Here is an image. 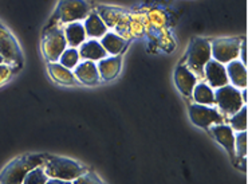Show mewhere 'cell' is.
I'll return each instance as SVG.
<instances>
[{
  "label": "cell",
  "instance_id": "7402d4cb",
  "mask_svg": "<svg viewBox=\"0 0 248 184\" xmlns=\"http://www.w3.org/2000/svg\"><path fill=\"white\" fill-rule=\"evenodd\" d=\"M99 17H102L105 24L108 26V29H116L118 23L122 20V17H125V14L121 10L117 8H108V7H98Z\"/></svg>",
  "mask_w": 248,
  "mask_h": 184
},
{
  "label": "cell",
  "instance_id": "cb8c5ba5",
  "mask_svg": "<svg viewBox=\"0 0 248 184\" xmlns=\"http://www.w3.org/2000/svg\"><path fill=\"white\" fill-rule=\"evenodd\" d=\"M231 128L237 132L247 131V106L246 105H243L236 113L232 115Z\"/></svg>",
  "mask_w": 248,
  "mask_h": 184
},
{
  "label": "cell",
  "instance_id": "6da1fadb",
  "mask_svg": "<svg viewBox=\"0 0 248 184\" xmlns=\"http://www.w3.org/2000/svg\"><path fill=\"white\" fill-rule=\"evenodd\" d=\"M43 168L48 178H57L73 183L78 178L85 168L77 161L70 160L66 157H59L54 155H43Z\"/></svg>",
  "mask_w": 248,
  "mask_h": 184
},
{
  "label": "cell",
  "instance_id": "83f0119b",
  "mask_svg": "<svg viewBox=\"0 0 248 184\" xmlns=\"http://www.w3.org/2000/svg\"><path fill=\"white\" fill-rule=\"evenodd\" d=\"M145 22L139 17H130L129 19V34L134 36H140L144 34Z\"/></svg>",
  "mask_w": 248,
  "mask_h": 184
},
{
  "label": "cell",
  "instance_id": "9a60e30c",
  "mask_svg": "<svg viewBox=\"0 0 248 184\" xmlns=\"http://www.w3.org/2000/svg\"><path fill=\"white\" fill-rule=\"evenodd\" d=\"M122 59L120 55H111L110 58L99 59L97 69H98L99 78L104 81H110L116 78L121 70Z\"/></svg>",
  "mask_w": 248,
  "mask_h": 184
},
{
  "label": "cell",
  "instance_id": "4316f807",
  "mask_svg": "<svg viewBox=\"0 0 248 184\" xmlns=\"http://www.w3.org/2000/svg\"><path fill=\"white\" fill-rule=\"evenodd\" d=\"M148 22L156 29H162L167 24V15L161 11V10H152V11L146 15Z\"/></svg>",
  "mask_w": 248,
  "mask_h": 184
},
{
  "label": "cell",
  "instance_id": "d4e9b609",
  "mask_svg": "<svg viewBox=\"0 0 248 184\" xmlns=\"http://www.w3.org/2000/svg\"><path fill=\"white\" fill-rule=\"evenodd\" d=\"M47 180H48V176H47L45 168H43V166H39V167H35L34 169H31V171L26 175L23 183L24 184H46Z\"/></svg>",
  "mask_w": 248,
  "mask_h": 184
},
{
  "label": "cell",
  "instance_id": "603a6c76",
  "mask_svg": "<svg viewBox=\"0 0 248 184\" xmlns=\"http://www.w3.org/2000/svg\"><path fill=\"white\" fill-rule=\"evenodd\" d=\"M79 51L75 49V47H66L64 49V51L61 54V57H59V64L63 65L64 67H67V69H74L77 65L79 64Z\"/></svg>",
  "mask_w": 248,
  "mask_h": 184
},
{
  "label": "cell",
  "instance_id": "ffe728a7",
  "mask_svg": "<svg viewBox=\"0 0 248 184\" xmlns=\"http://www.w3.org/2000/svg\"><path fill=\"white\" fill-rule=\"evenodd\" d=\"M48 71H50L52 80L58 82V84H62V85H74L75 84L74 73L67 67H64L63 65L59 64L58 61L57 62H50Z\"/></svg>",
  "mask_w": 248,
  "mask_h": 184
},
{
  "label": "cell",
  "instance_id": "8992f818",
  "mask_svg": "<svg viewBox=\"0 0 248 184\" xmlns=\"http://www.w3.org/2000/svg\"><path fill=\"white\" fill-rule=\"evenodd\" d=\"M215 104H217L223 113L230 116L236 113L243 105H246L243 102L242 94L237 90V87L228 84L224 86L217 87L215 93Z\"/></svg>",
  "mask_w": 248,
  "mask_h": 184
},
{
  "label": "cell",
  "instance_id": "7a4b0ae2",
  "mask_svg": "<svg viewBox=\"0 0 248 184\" xmlns=\"http://www.w3.org/2000/svg\"><path fill=\"white\" fill-rule=\"evenodd\" d=\"M43 164V155H23L12 160L0 173V183H23L26 175Z\"/></svg>",
  "mask_w": 248,
  "mask_h": 184
},
{
  "label": "cell",
  "instance_id": "4dcf8cb0",
  "mask_svg": "<svg viewBox=\"0 0 248 184\" xmlns=\"http://www.w3.org/2000/svg\"><path fill=\"white\" fill-rule=\"evenodd\" d=\"M242 94V100L244 104H247V92L246 90H243V93H240Z\"/></svg>",
  "mask_w": 248,
  "mask_h": 184
},
{
  "label": "cell",
  "instance_id": "2e32d148",
  "mask_svg": "<svg viewBox=\"0 0 248 184\" xmlns=\"http://www.w3.org/2000/svg\"><path fill=\"white\" fill-rule=\"evenodd\" d=\"M83 20H85L83 22V27H85L86 35L93 38V39L102 38L108 33V26L105 24L102 17H99L98 12L90 11Z\"/></svg>",
  "mask_w": 248,
  "mask_h": 184
},
{
  "label": "cell",
  "instance_id": "e0dca14e",
  "mask_svg": "<svg viewBox=\"0 0 248 184\" xmlns=\"http://www.w3.org/2000/svg\"><path fill=\"white\" fill-rule=\"evenodd\" d=\"M78 51H79V57L82 59H87V61H93V62H97L99 59L108 57V52L101 45V42L93 39V38L90 40H85Z\"/></svg>",
  "mask_w": 248,
  "mask_h": 184
},
{
  "label": "cell",
  "instance_id": "5bb4252c",
  "mask_svg": "<svg viewBox=\"0 0 248 184\" xmlns=\"http://www.w3.org/2000/svg\"><path fill=\"white\" fill-rule=\"evenodd\" d=\"M225 70H227L228 81H231L232 86L237 89L247 87V69L242 61L233 59L231 62H228L225 66Z\"/></svg>",
  "mask_w": 248,
  "mask_h": 184
},
{
  "label": "cell",
  "instance_id": "7c38bea8",
  "mask_svg": "<svg viewBox=\"0 0 248 184\" xmlns=\"http://www.w3.org/2000/svg\"><path fill=\"white\" fill-rule=\"evenodd\" d=\"M211 132L214 134V137L227 150V152L232 157V160L235 161V134H233V129L230 125H224L221 122V124L212 125Z\"/></svg>",
  "mask_w": 248,
  "mask_h": 184
},
{
  "label": "cell",
  "instance_id": "ba28073f",
  "mask_svg": "<svg viewBox=\"0 0 248 184\" xmlns=\"http://www.w3.org/2000/svg\"><path fill=\"white\" fill-rule=\"evenodd\" d=\"M0 55L4 59V64L11 67H17L22 65V51L17 46L16 40L11 33L0 24Z\"/></svg>",
  "mask_w": 248,
  "mask_h": 184
},
{
  "label": "cell",
  "instance_id": "44dd1931",
  "mask_svg": "<svg viewBox=\"0 0 248 184\" xmlns=\"http://www.w3.org/2000/svg\"><path fill=\"white\" fill-rule=\"evenodd\" d=\"M193 98L197 104L202 105H209L212 106L215 104V93L212 90V87L207 85V84H199L193 87Z\"/></svg>",
  "mask_w": 248,
  "mask_h": 184
},
{
  "label": "cell",
  "instance_id": "4fadbf2b",
  "mask_svg": "<svg viewBox=\"0 0 248 184\" xmlns=\"http://www.w3.org/2000/svg\"><path fill=\"white\" fill-rule=\"evenodd\" d=\"M74 75L75 80H78L81 84H85V85H95L101 80L95 62L87 61V59L75 66Z\"/></svg>",
  "mask_w": 248,
  "mask_h": 184
},
{
  "label": "cell",
  "instance_id": "52a82bcc",
  "mask_svg": "<svg viewBox=\"0 0 248 184\" xmlns=\"http://www.w3.org/2000/svg\"><path fill=\"white\" fill-rule=\"evenodd\" d=\"M66 47H67V42L64 38L63 30H61L59 27H52L48 30V33L45 35L42 42V50L48 62H57Z\"/></svg>",
  "mask_w": 248,
  "mask_h": 184
},
{
  "label": "cell",
  "instance_id": "d6986e66",
  "mask_svg": "<svg viewBox=\"0 0 248 184\" xmlns=\"http://www.w3.org/2000/svg\"><path fill=\"white\" fill-rule=\"evenodd\" d=\"M101 45L104 46L108 54L118 55V54H121L124 51V49L126 46V40L117 33H106L101 38Z\"/></svg>",
  "mask_w": 248,
  "mask_h": 184
},
{
  "label": "cell",
  "instance_id": "484cf974",
  "mask_svg": "<svg viewBox=\"0 0 248 184\" xmlns=\"http://www.w3.org/2000/svg\"><path fill=\"white\" fill-rule=\"evenodd\" d=\"M235 155L239 156V159H243L247 156V133L246 131H242L235 136Z\"/></svg>",
  "mask_w": 248,
  "mask_h": 184
},
{
  "label": "cell",
  "instance_id": "30bf717a",
  "mask_svg": "<svg viewBox=\"0 0 248 184\" xmlns=\"http://www.w3.org/2000/svg\"><path fill=\"white\" fill-rule=\"evenodd\" d=\"M204 75L207 78L209 86L215 87V89L224 86L230 82L224 64H220L214 58H211L208 61V64L204 66Z\"/></svg>",
  "mask_w": 248,
  "mask_h": 184
},
{
  "label": "cell",
  "instance_id": "f1b7e54d",
  "mask_svg": "<svg viewBox=\"0 0 248 184\" xmlns=\"http://www.w3.org/2000/svg\"><path fill=\"white\" fill-rule=\"evenodd\" d=\"M73 183H82V184H92V183H101V180H99L94 173L92 172H86V171H83V172L78 176V178L75 179Z\"/></svg>",
  "mask_w": 248,
  "mask_h": 184
},
{
  "label": "cell",
  "instance_id": "3957f363",
  "mask_svg": "<svg viewBox=\"0 0 248 184\" xmlns=\"http://www.w3.org/2000/svg\"><path fill=\"white\" fill-rule=\"evenodd\" d=\"M186 66L189 67L195 75H204V66L208 64V61L212 58L211 54V43L207 39L202 38H195L190 43L188 55H186Z\"/></svg>",
  "mask_w": 248,
  "mask_h": 184
},
{
  "label": "cell",
  "instance_id": "ac0fdd59",
  "mask_svg": "<svg viewBox=\"0 0 248 184\" xmlns=\"http://www.w3.org/2000/svg\"><path fill=\"white\" fill-rule=\"evenodd\" d=\"M63 34L66 42H67V46L70 47L81 46L87 38L83 23L81 22H71V23L64 24Z\"/></svg>",
  "mask_w": 248,
  "mask_h": 184
},
{
  "label": "cell",
  "instance_id": "277c9868",
  "mask_svg": "<svg viewBox=\"0 0 248 184\" xmlns=\"http://www.w3.org/2000/svg\"><path fill=\"white\" fill-rule=\"evenodd\" d=\"M90 11L92 7L85 0H61L55 17L63 24L81 22Z\"/></svg>",
  "mask_w": 248,
  "mask_h": 184
},
{
  "label": "cell",
  "instance_id": "f546056e",
  "mask_svg": "<svg viewBox=\"0 0 248 184\" xmlns=\"http://www.w3.org/2000/svg\"><path fill=\"white\" fill-rule=\"evenodd\" d=\"M12 70H14V67H11L10 65L0 64V85H3L4 82L11 78Z\"/></svg>",
  "mask_w": 248,
  "mask_h": 184
},
{
  "label": "cell",
  "instance_id": "1f68e13d",
  "mask_svg": "<svg viewBox=\"0 0 248 184\" xmlns=\"http://www.w3.org/2000/svg\"><path fill=\"white\" fill-rule=\"evenodd\" d=\"M0 64H4V59H3V57L0 55Z\"/></svg>",
  "mask_w": 248,
  "mask_h": 184
},
{
  "label": "cell",
  "instance_id": "5b68a950",
  "mask_svg": "<svg viewBox=\"0 0 248 184\" xmlns=\"http://www.w3.org/2000/svg\"><path fill=\"white\" fill-rule=\"evenodd\" d=\"M211 43V54L212 58L220 64H228L233 59H237L240 55L242 40L235 38H221L214 39Z\"/></svg>",
  "mask_w": 248,
  "mask_h": 184
},
{
  "label": "cell",
  "instance_id": "9c48e42d",
  "mask_svg": "<svg viewBox=\"0 0 248 184\" xmlns=\"http://www.w3.org/2000/svg\"><path fill=\"white\" fill-rule=\"evenodd\" d=\"M189 117L192 122L200 128H209L215 124H221L224 118L219 112L209 105L195 104L189 108Z\"/></svg>",
  "mask_w": 248,
  "mask_h": 184
},
{
  "label": "cell",
  "instance_id": "8fae6325",
  "mask_svg": "<svg viewBox=\"0 0 248 184\" xmlns=\"http://www.w3.org/2000/svg\"><path fill=\"white\" fill-rule=\"evenodd\" d=\"M174 81L179 90L184 96H192L193 87L197 84V77L186 65H180L174 71Z\"/></svg>",
  "mask_w": 248,
  "mask_h": 184
}]
</instances>
